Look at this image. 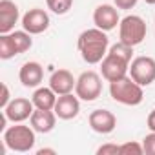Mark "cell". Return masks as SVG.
<instances>
[{"label":"cell","mask_w":155,"mask_h":155,"mask_svg":"<svg viewBox=\"0 0 155 155\" xmlns=\"http://www.w3.org/2000/svg\"><path fill=\"white\" fill-rule=\"evenodd\" d=\"M113 2H115L117 9H131V8H135L137 0H113Z\"/></svg>","instance_id":"cell-26"},{"label":"cell","mask_w":155,"mask_h":155,"mask_svg":"<svg viewBox=\"0 0 155 155\" xmlns=\"http://www.w3.org/2000/svg\"><path fill=\"white\" fill-rule=\"evenodd\" d=\"M146 124H148V128H150V131H155V110L148 115V120H146Z\"/></svg>","instance_id":"cell-27"},{"label":"cell","mask_w":155,"mask_h":155,"mask_svg":"<svg viewBox=\"0 0 155 155\" xmlns=\"http://www.w3.org/2000/svg\"><path fill=\"white\" fill-rule=\"evenodd\" d=\"M31 128L37 133H49L57 124V113L53 110H35L31 115Z\"/></svg>","instance_id":"cell-16"},{"label":"cell","mask_w":155,"mask_h":155,"mask_svg":"<svg viewBox=\"0 0 155 155\" xmlns=\"http://www.w3.org/2000/svg\"><path fill=\"white\" fill-rule=\"evenodd\" d=\"M37 153H38V155H44V153H55V150H51V148H42V150H38Z\"/></svg>","instance_id":"cell-28"},{"label":"cell","mask_w":155,"mask_h":155,"mask_svg":"<svg viewBox=\"0 0 155 155\" xmlns=\"http://www.w3.org/2000/svg\"><path fill=\"white\" fill-rule=\"evenodd\" d=\"M101 91H102V81H101L99 73H95L91 69L81 73V77L77 79V84H75L77 97L86 102H91L101 97Z\"/></svg>","instance_id":"cell-5"},{"label":"cell","mask_w":155,"mask_h":155,"mask_svg":"<svg viewBox=\"0 0 155 155\" xmlns=\"http://www.w3.org/2000/svg\"><path fill=\"white\" fill-rule=\"evenodd\" d=\"M77 79H73V75L68 69H57L51 73L49 77V88L57 93V95H66L71 93L75 90Z\"/></svg>","instance_id":"cell-14"},{"label":"cell","mask_w":155,"mask_h":155,"mask_svg":"<svg viewBox=\"0 0 155 155\" xmlns=\"http://www.w3.org/2000/svg\"><path fill=\"white\" fill-rule=\"evenodd\" d=\"M142 148L146 155H155V131H150L142 139Z\"/></svg>","instance_id":"cell-23"},{"label":"cell","mask_w":155,"mask_h":155,"mask_svg":"<svg viewBox=\"0 0 155 155\" xmlns=\"http://www.w3.org/2000/svg\"><path fill=\"white\" fill-rule=\"evenodd\" d=\"M46 4L55 15H66L73 6V0H46Z\"/></svg>","instance_id":"cell-21"},{"label":"cell","mask_w":155,"mask_h":155,"mask_svg":"<svg viewBox=\"0 0 155 155\" xmlns=\"http://www.w3.org/2000/svg\"><path fill=\"white\" fill-rule=\"evenodd\" d=\"M108 46H110L108 35L106 31L99 28L82 31L79 35V40H77V48L81 51V57L88 64H101L102 58L108 55Z\"/></svg>","instance_id":"cell-1"},{"label":"cell","mask_w":155,"mask_h":155,"mask_svg":"<svg viewBox=\"0 0 155 155\" xmlns=\"http://www.w3.org/2000/svg\"><path fill=\"white\" fill-rule=\"evenodd\" d=\"M119 38L120 42L135 48L146 38V22L137 15H128L119 24Z\"/></svg>","instance_id":"cell-4"},{"label":"cell","mask_w":155,"mask_h":155,"mask_svg":"<svg viewBox=\"0 0 155 155\" xmlns=\"http://www.w3.org/2000/svg\"><path fill=\"white\" fill-rule=\"evenodd\" d=\"M99 155H120V146L119 144H104L97 150Z\"/></svg>","instance_id":"cell-24"},{"label":"cell","mask_w":155,"mask_h":155,"mask_svg":"<svg viewBox=\"0 0 155 155\" xmlns=\"http://www.w3.org/2000/svg\"><path fill=\"white\" fill-rule=\"evenodd\" d=\"M35 130L31 126L20 124L17 122V126H11L4 131V144L6 148L18 151V153H26L29 150H33L35 146Z\"/></svg>","instance_id":"cell-3"},{"label":"cell","mask_w":155,"mask_h":155,"mask_svg":"<svg viewBox=\"0 0 155 155\" xmlns=\"http://www.w3.org/2000/svg\"><path fill=\"white\" fill-rule=\"evenodd\" d=\"M146 4H151V6H155V0H144Z\"/></svg>","instance_id":"cell-29"},{"label":"cell","mask_w":155,"mask_h":155,"mask_svg":"<svg viewBox=\"0 0 155 155\" xmlns=\"http://www.w3.org/2000/svg\"><path fill=\"white\" fill-rule=\"evenodd\" d=\"M142 153H144L142 144H139L135 140L120 144V155H142Z\"/></svg>","instance_id":"cell-22"},{"label":"cell","mask_w":155,"mask_h":155,"mask_svg":"<svg viewBox=\"0 0 155 155\" xmlns=\"http://www.w3.org/2000/svg\"><path fill=\"white\" fill-rule=\"evenodd\" d=\"M130 77L142 88L155 82V58H151V57L133 58L130 64Z\"/></svg>","instance_id":"cell-6"},{"label":"cell","mask_w":155,"mask_h":155,"mask_svg":"<svg viewBox=\"0 0 155 155\" xmlns=\"http://www.w3.org/2000/svg\"><path fill=\"white\" fill-rule=\"evenodd\" d=\"M35 108V104H33V101H29V99H24V97H17V99H13L2 111L6 113V117H8V120H11V122H24V120H28V119H31V115H33V110Z\"/></svg>","instance_id":"cell-8"},{"label":"cell","mask_w":155,"mask_h":155,"mask_svg":"<svg viewBox=\"0 0 155 155\" xmlns=\"http://www.w3.org/2000/svg\"><path fill=\"white\" fill-rule=\"evenodd\" d=\"M15 55H18V53H17V48L11 40V35L9 33H0V58L9 60Z\"/></svg>","instance_id":"cell-19"},{"label":"cell","mask_w":155,"mask_h":155,"mask_svg":"<svg viewBox=\"0 0 155 155\" xmlns=\"http://www.w3.org/2000/svg\"><path fill=\"white\" fill-rule=\"evenodd\" d=\"M90 126L93 131L101 133V135H106V133H111L117 126V117L108 111V110H95L90 113Z\"/></svg>","instance_id":"cell-11"},{"label":"cell","mask_w":155,"mask_h":155,"mask_svg":"<svg viewBox=\"0 0 155 155\" xmlns=\"http://www.w3.org/2000/svg\"><path fill=\"white\" fill-rule=\"evenodd\" d=\"M11 101H13V99H11V95H9V88H8L6 84H2V97H0V108L4 110Z\"/></svg>","instance_id":"cell-25"},{"label":"cell","mask_w":155,"mask_h":155,"mask_svg":"<svg viewBox=\"0 0 155 155\" xmlns=\"http://www.w3.org/2000/svg\"><path fill=\"white\" fill-rule=\"evenodd\" d=\"M9 35H11V40H13V44H15L18 55H20V53H26V51L33 46L31 33H28L26 29H22V31H11Z\"/></svg>","instance_id":"cell-18"},{"label":"cell","mask_w":155,"mask_h":155,"mask_svg":"<svg viewBox=\"0 0 155 155\" xmlns=\"http://www.w3.org/2000/svg\"><path fill=\"white\" fill-rule=\"evenodd\" d=\"M93 22H95V28H99L102 31H111L117 28V24H120V18H119V13L113 6L102 4L95 9Z\"/></svg>","instance_id":"cell-10"},{"label":"cell","mask_w":155,"mask_h":155,"mask_svg":"<svg viewBox=\"0 0 155 155\" xmlns=\"http://www.w3.org/2000/svg\"><path fill=\"white\" fill-rule=\"evenodd\" d=\"M22 28L31 35H40L49 28V15L40 8H33L22 17Z\"/></svg>","instance_id":"cell-9"},{"label":"cell","mask_w":155,"mask_h":155,"mask_svg":"<svg viewBox=\"0 0 155 155\" xmlns=\"http://www.w3.org/2000/svg\"><path fill=\"white\" fill-rule=\"evenodd\" d=\"M20 11L11 0H0V33H11L18 22Z\"/></svg>","instance_id":"cell-13"},{"label":"cell","mask_w":155,"mask_h":155,"mask_svg":"<svg viewBox=\"0 0 155 155\" xmlns=\"http://www.w3.org/2000/svg\"><path fill=\"white\" fill-rule=\"evenodd\" d=\"M18 79L26 88H38L40 82L44 81V68L38 62H26L20 68Z\"/></svg>","instance_id":"cell-15"},{"label":"cell","mask_w":155,"mask_h":155,"mask_svg":"<svg viewBox=\"0 0 155 155\" xmlns=\"http://www.w3.org/2000/svg\"><path fill=\"white\" fill-rule=\"evenodd\" d=\"M101 73L108 82L119 81V79H122V77H126L130 73V62L117 57V55L108 53L101 62Z\"/></svg>","instance_id":"cell-7"},{"label":"cell","mask_w":155,"mask_h":155,"mask_svg":"<svg viewBox=\"0 0 155 155\" xmlns=\"http://www.w3.org/2000/svg\"><path fill=\"white\" fill-rule=\"evenodd\" d=\"M57 99H58V95L51 88H37L31 97L35 108H38V110H55Z\"/></svg>","instance_id":"cell-17"},{"label":"cell","mask_w":155,"mask_h":155,"mask_svg":"<svg viewBox=\"0 0 155 155\" xmlns=\"http://www.w3.org/2000/svg\"><path fill=\"white\" fill-rule=\"evenodd\" d=\"M108 53H111V55H117V57H120V58H124V60H128V62H131V55H133V48L119 40L117 44H113V46L110 48V51H108Z\"/></svg>","instance_id":"cell-20"},{"label":"cell","mask_w":155,"mask_h":155,"mask_svg":"<svg viewBox=\"0 0 155 155\" xmlns=\"http://www.w3.org/2000/svg\"><path fill=\"white\" fill-rule=\"evenodd\" d=\"M110 95L115 102H120L124 106H137L144 99L142 86L137 84L131 77H122L119 81L110 82Z\"/></svg>","instance_id":"cell-2"},{"label":"cell","mask_w":155,"mask_h":155,"mask_svg":"<svg viewBox=\"0 0 155 155\" xmlns=\"http://www.w3.org/2000/svg\"><path fill=\"white\" fill-rule=\"evenodd\" d=\"M58 119L62 120H71L79 115L81 111V102H79V97H75L71 93H66V95H58L57 99V104H55V110Z\"/></svg>","instance_id":"cell-12"}]
</instances>
